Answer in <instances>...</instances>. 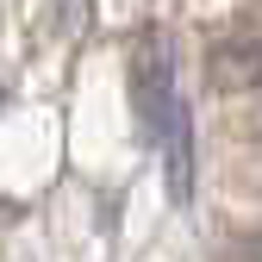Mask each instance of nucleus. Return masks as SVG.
Here are the masks:
<instances>
[{
	"mask_svg": "<svg viewBox=\"0 0 262 262\" xmlns=\"http://www.w3.org/2000/svg\"><path fill=\"white\" fill-rule=\"evenodd\" d=\"M131 94H138L144 138L169 156L175 193H187V150H193V131H187V106H181V94H175V62H169V44H162V38H144V44H138Z\"/></svg>",
	"mask_w": 262,
	"mask_h": 262,
	"instance_id": "nucleus-1",
	"label": "nucleus"
},
{
	"mask_svg": "<svg viewBox=\"0 0 262 262\" xmlns=\"http://www.w3.org/2000/svg\"><path fill=\"white\" fill-rule=\"evenodd\" d=\"M250 125H256V138H262V88H256V106H250Z\"/></svg>",
	"mask_w": 262,
	"mask_h": 262,
	"instance_id": "nucleus-2",
	"label": "nucleus"
}]
</instances>
